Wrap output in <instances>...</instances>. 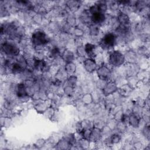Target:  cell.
I'll use <instances>...</instances> for the list:
<instances>
[{
	"label": "cell",
	"mask_w": 150,
	"mask_h": 150,
	"mask_svg": "<svg viewBox=\"0 0 150 150\" xmlns=\"http://www.w3.org/2000/svg\"><path fill=\"white\" fill-rule=\"evenodd\" d=\"M1 51L5 55L13 57L19 54L20 49L14 42L6 40L1 45Z\"/></svg>",
	"instance_id": "obj_1"
},
{
	"label": "cell",
	"mask_w": 150,
	"mask_h": 150,
	"mask_svg": "<svg viewBox=\"0 0 150 150\" xmlns=\"http://www.w3.org/2000/svg\"><path fill=\"white\" fill-rule=\"evenodd\" d=\"M32 43L36 47L46 45L49 42V38L46 33L42 30H36L31 35Z\"/></svg>",
	"instance_id": "obj_2"
},
{
	"label": "cell",
	"mask_w": 150,
	"mask_h": 150,
	"mask_svg": "<svg viewBox=\"0 0 150 150\" xmlns=\"http://www.w3.org/2000/svg\"><path fill=\"white\" fill-rule=\"evenodd\" d=\"M117 42V36L113 32H107L100 41V46L105 50L112 48Z\"/></svg>",
	"instance_id": "obj_3"
},
{
	"label": "cell",
	"mask_w": 150,
	"mask_h": 150,
	"mask_svg": "<svg viewBox=\"0 0 150 150\" xmlns=\"http://www.w3.org/2000/svg\"><path fill=\"white\" fill-rule=\"evenodd\" d=\"M125 60V56L119 50H113L109 54L108 62L114 67H120L124 64Z\"/></svg>",
	"instance_id": "obj_4"
},
{
	"label": "cell",
	"mask_w": 150,
	"mask_h": 150,
	"mask_svg": "<svg viewBox=\"0 0 150 150\" xmlns=\"http://www.w3.org/2000/svg\"><path fill=\"white\" fill-rule=\"evenodd\" d=\"M96 73L100 80L104 81H108L111 78V71L110 69L105 65H101L96 70Z\"/></svg>",
	"instance_id": "obj_5"
},
{
	"label": "cell",
	"mask_w": 150,
	"mask_h": 150,
	"mask_svg": "<svg viewBox=\"0 0 150 150\" xmlns=\"http://www.w3.org/2000/svg\"><path fill=\"white\" fill-rule=\"evenodd\" d=\"M118 90V87L117 84L112 81H108L106 82L103 88V93L105 96H108Z\"/></svg>",
	"instance_id": "obj_6"
},
{
	"label": "cell",
	"mask_w": 150,
	"mask_h": 150,
	"mask_svg": "<svg viewBox=\"0 0 150 150\" xmlns=\"http://www.w3.org/2000/svg\"><path fill=\"white\" fill-rule=\"evenodd\" d=\"M83 66L85 70L89 73L94 72L97 69V64L94 59L90 57L87 58L84 60Z\"/></svg>",
	"instance_id": "obj_7"
},
{
	"label": "cell",
	"mask_w": 150,
	"mask_h": 150,
	"mask_svg": "<svg viewBox=\"0 0 150 150\" xmlns=\"http://www.w3.org/2000/svg\"><path fill=\"white\" fill-rule=\"evenodd\" d=\"M32 66L33 68L39 71H42L46 68V62L44 59L35 58L32 62Z\"/></svg>",
	"instance_id": "obj_8"
},
{
	"label": "cell",
	"mask_w": 150,
	"mask_h": 150,
	"mask_svg": "<svg viewBox=\"0 0 150 150\" xmlns=\"http://www.w3.org/2000/svg\"><path fill=\"white\" fill-rule=\"evenodd\" d=\"M84 46L86 55H87L88 57L94 59L97 56V47L95 45L91 43H87Z\"/></svg>",
	"instance_id": "obj_9"
},
{
	"label": "cell",
	"mask_w": 150,
	"mask_h": 150,
	"mask_svg": "<svg viewBox=\"0 0 150 150\" xmlns=\"http://www.w3.org/2000/svg\"><path fill=\"white\" fill-rule=\"evenodd\" d=\"M61 57L65 63L73 62L74 60V54L73 52L68 49H66L63 52Z\"/></svg>",
	"instance_id": "obj_10"
},
{
	"label": "cell",
	"mask_w": 150,
	"mask_h": 150,
	"mask_svg": "<svg viewBox=\"0 0 150 150\" xmlns=\"http://www.w3.org/2000/svg\"><path fill=\"white\" fill-rule=\"evenodd\" d=\"M117 21L120 25L128 26L130 23V19L128 15L123 12H120L117 16Z\"/></svg>",
	"instance_id": "obj_11"
},
{
	"label": "cell",
	"mask_w": 150,
	"mask_h": 150,
	"mask_svg": "<svg viewBox=\"0 0 150 150\" xmlns=\"http://www.w3.org/2000/svg\"><path fill=\"white\" fill-rule=\"evenodd\" d=\"M16 93L18 98H22L28 96L26 87L24 83H21L17 84L16 87Z\"/></svg>",
	"instance_id": "obj_12"
},
{
	"label": "cell",
	"mask_w": 150,
	"mask_h": 150,
	"mask_svg": "<svg viewBox=\"0 0 150 150\" xmlns=\"http://www.w3.org/2000/svg\"><path fill=\"white\" fill-rule=\"evenodd\" d=\"M128 124L133 128H138L140 122L139 117L135 114L132 113L128 115Z\"/></svg>",
	"instance_id": "obj_13"
},
{
	"label": "cell",
	"mask_w": 150,
	"mask_h": 150,
	"mask_svg": "<svg viewBox=\"0 0 150 150\" xmlns=\"http://www.w3.org/2000/svg\"><path fill=\"white\" fill-rule=\"evenodd\" d=\"M101 137V130L96 127L93 128L91 130V136L90 141H98Z\"/></svg>",
	"instance_id": "obj_14"
},
{
	"label": "cell",
	"mask_w": 150,
	"mask_h": 150,
	"mask_svg": "<svg viewBox=\"0 0 150 150\" xmlns=\"http://www.w3.org/2000/svg\"><path fill=\"white\" fill-rule=\"evenodd\" d=\"M64 70L65 73L69 76L74 74V73L76 71V65L74 63V62L66 63Z\"/></svg>",
	"instance_id": "obj_15"
},
{
	"label": "cell",
	"mask_w": 150,
	"mask_h": 150,
	"mask_svg": "<svg viewBox=\"0 0 150 150\" xmlns=\"http://www.w3.org/2000/svg\"><path fill=\"white\" fill-rule=\"evenodd\" d=\"M57 148L58 149H68L71 145H72L69 141L63 138L62 139L60 140L56 144Z\"/></svg>",
	"instance_id": "obj_16"
},
{
	"label": "cell",
	"mask_w": 150,
	"mask_h": 150,
	"mask_svg": "<svg viewBox=\"0 0 150 150\" xmlns=\"http://www.w3.org/2000/svg\"><path fill=\"white\" fill-rule=\"evenodd\" d=\"M89 32L90 34L92 36H97L100 32L99 26L96 24L91 23L89 27Z\"/></svg>",
	"instance_id": "obj_17"
},
{
	"label": "cell",
	"mask_w": 150,
	"mask_h": 150,
	"mask_svg": "<svg viewBox=\"0 0 150 150\" xmlns=\"http://www.w3.org/2000/svg\"><path fill=\"white\" fill-rule=\"evenodd\" d=\"M77 82V77L74 74L70 75L67 79V85L72 87H74L76 86Z\"/></svg>",
	"instance_id": "obj_18"
},
{
	"label": "cell",
	"mask_w": 150,
	"mask_h": 150,
	"mask_svg": "<svg viewBox=\"0 0 150 150\" xmlns=\"http://www.w3.org/2000/svg\"><path fill=\"white\" fill-rule=\"evenodd\" d=\"M81 100L84 104L88 105L91 104L93 101L92 95L90 93H86L81 98Z\"/></svg>",
	"instance_id": "obj_19"
},
{
	"label": "cell",
	"mask_w": 150,
	"mask_h": 150,
	"mask_svg": "<svg viewBox=\"0 0 150 150\" xmlns=\"http://www.w3.org/2000/svg\"><path fill=\"white\" fill-rule=\"evenodd\" d=\"M60 50L59 49L56 47V46H54L53 47H52L50 50L49 51V56L50 57V58H56L57 57V56H59L60 55Z\"/></svg>",
	"instance_id": "obj_20"
},
{
	"label": "cell",
	"mask_w": 150,
	"mask_h": 150,
	"mask_svg": "<svg viewBox=\"0 0 150 150\" xmlns=\"http://www.w3.org/2000/svg\"><path fill=\"white\" fill-rule=\"evenodd\" d=\"M35 109L38 112H43L47 109V105L45 103H39L35 106Z\"/></svg>",
	"instance_id": "obj_21"
},
{
	"label": "cell",
	"mask_w": 150,
	"mask_h": 150,
	"mask_svg": "<svg viewBox=\"0 0 150 150\" xmlns=\"http://www.w3.org/2000/svg\"><path fill=\"white\" fill-rule=\"evenodd\" d=\"M76 54L80 57H84L86 55L84 46L83 45H79L76 49Z\"/></svg>",
	"instance_id": "obj_22"
},
{
	"label": "cell",
	"mask_w": 150,
	"mask_h": 150,
	"mask_svg": "<svg viewBox=\"0 0 150 150\" xmlns=\"http://www.w3.org/2000/svg\"><path fill=\"white\" fill-rule=\"evenodd\" d=\"M121 139V136L118 134H112L110 139V142L111 144H117L120 142Z\"/></svg>",
	"instance_id": "obj_23"
},
{
	"label": "cell",
	"mask_w": 150,
	"mask_h": 150,
	"mask_svg": "<svg viewBox=\"0 0 150 150\" xmlns=\"http://www.w3.org/2000/svg\"><path fill=\"white\" fill-rule=\"evenodd\" d=\"M64 93L69 96H71L74 92V87H72L69 85H67L63 89Z\"/></svg>",
	"instance_id": "obj_24"
},
{
	"label": "cell",
	"mask_w": 150,
	"mask_h": 150,
	"mask_svg": "<svg viewBox=\"0 0 150 150\" xmlns=\"http://www.w3.org/2000/svg\"><path fill=\"white\" fill-rule=\"evenodd\" d=\"M79 1H69L68 2L67 6L71 10H74V9L78 8V5H79Z\"/></svg>",
	"instance_id": "obj_25"
},
{
	"label": "cell",
	"mask_w": 150,
	"mask_h": 150,
	"mask_svg": "<svg viewBox=\"0 0 150 150\" xmlns=\"http://www.w3.org/2000/svg\"><path fill=\"white\" fill-rule=\"evenodd\" d=\"M90 144V141L84 138H81L80 141H79V145L82 147V148H87Z\"/></svg>",
	"instance_id": "obj_26"
},
{
	"label": "cell",
	"mask_w": 150,
	"mask_h": 150,
	"mask_svg": "<svg viewBox=\"0 0 150 150\" xmlns=\"http://www.w3.org/2000/svg\"><path fill=\"white\" fill-rule=\"evenodd\" d=\"M74 35L77 37H80L83 35V31L79 28H76L74 30Z\"/></svg>",
	"instance_id": "obj_27"
},
{
	"label": "cell",
	"mask_w": 150,
	"mask_h": 150,
	"mask_svg": "<svg viewBox=\"0 0 150 150\" xmlns=\"http://www.w3.org/2000/svg\"><path fill=\"white\" fill-rule=\"evenodd\" d=\"M143 132H144L145 136H146L147 137H149V128L148 125L145 126V127L144 128V130H143Z\"/></svg>",
	"instance_id": "obj_28"
},
{
	"label": "cell",
	"mask_w": 150,
	"mask_h": 150,
	"mask_svg": "<svg viewBox=\"0 0 150 150\" xmlns=\"http://www.w3.org/2000/svg\"><path fill=\"white\" fill-rule=\"evenodd\" d=\"M119 5H120V4H119L118 2H115V1H114V2H112L110 4V7H111V8L112 9H117L118 8Z\"/></svg>",
	"instance_id": "obj_29"
}]
</instances>
